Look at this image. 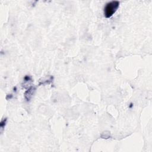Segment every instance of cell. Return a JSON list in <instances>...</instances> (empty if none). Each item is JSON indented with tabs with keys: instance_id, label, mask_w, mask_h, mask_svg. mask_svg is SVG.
Listing matches in <instances>:
<instances>
[{
	"instance_id": "cell-1",
	"label": "cell",
	"mask_w": 152,
	"mask_h": 152,
	"mask_svg": "<svg viewBox=\"0 0 152 152\" xmlns=\"http://www.w3.org/2000/svg\"><path fill=\"white\" fill-rule=\"evenodd\" d=\"M119 4L118 1H111L106 4L104 10L105 17L107 18L111 17L118 8Z\"/></svg>"
}]
</instances>
